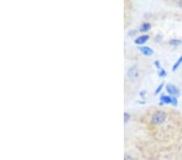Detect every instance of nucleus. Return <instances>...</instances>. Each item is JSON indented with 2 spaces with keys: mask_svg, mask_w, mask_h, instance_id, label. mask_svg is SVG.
Wrapping results in <instances>:
<instances>
[{
  "mask_svg": "<svg viewBox=\"0 0 182 160\" xmlns=\"http://www.w3.org/2000/svg\"><path fill=\"white\" fill-rule=\"evenodd\" d=\"M167 118V114L165 112L158 110L154 112L151 116V122L155 125H160L165 122Z\"/></svg>",
  "mask_w": 182,
  "mask_h": 160,
  "instance_id": "nucleus-1",
  "label": "nucleus"
},
{
  "mask_svg": "<svg viewBox=\"0 0 182 160\" xmlns=\"http://www.w3.org/2000/svg\"><path fill=\"white\" fill-rule=\"evenodd\" d=\"M166 91L172 96H178L179 95V90L176 88L173 84H168L166 85Z\"/></svg>",
  "mask_w": 182,
  "mask_h": 160,
  "instance_id": "nucleus-2",
  "label": "nucleus"
},
{
  "mask_svg": "<svg viewBox=\"0 0 182 160\" xmlns=\"http://www.w3.org/2000/svg\"><path fill=\"white\" fill-rule=\"evenodd\" d=\"M127 76L129 78H135L138 76V72L137 70V68H136L135 66H134L131 68L129 69V70L127 71Z\"/></svg>",
  "mask_w": 182,
  "mask_h": 160,
  "instance_id": "nucleus-3",
  "label": "nucleus"
},
{
  "mask_svg": "<svg viewBox=\"0 0 182 160\" xmlns=\"http://www.w3.org/2000/svg\"><path fill=\"white\" fill-rule=\"evenodd\" d=\"M149 40V36L148 35H142V36H138V38H136L134 40V43L136 45H143L144 43L147 42Z\"/></svg>",
  "mask_w": 182,
  "mask_h": 160,
  "instance_id": "nucleus-4",
  "label": "nucleus"
},
{
  "mask_svg": "<svg viewBox=\"0 0 182 160\" xmlns=\"http://www.w3.org/2000/svg\"><path fill=\"white\" fill-rule=\"evenodd\" d=\"M160 102H159V105L162 106L164 103H172V96H165V95H162L160 96Z\"/></svg>",
  "mask_w": 182,
  "mask_h": 160,
  "instance_id": "nucleus-5",
  "label": "nucleus"
},
{
  "mask_svg": "<svg viewBox=\"0 0 182 160\" xmlns=\"http://www.w3.org/2000/svg\"><path fill=\"white\" fill-rule=\"evenodd\" d=\"M140 51L143 53V54L146 55V56H151V55L153 54L154 50L152 49H151L150 47L148 46H142L139 48Z\"/></svg>",
  "mask_w": 182,
  "mask_h": 160,
  "instance_id": "nucleus-6",
  "label": "nucleus"
},
{
  "mask_svg": "<svg viewBox=\"0 0 182 160\" xmlns=\"http://www.w3.org/2000/svg\"><path fill=\"white\" fill-rule=\"evenodd\" d=\"M151 28V25L149 23H144L141 25L140 29H139V31L142 32H146L149 31Z\"/></svg>",
  "mask_w": 182,
  "mask_h": 160,
  "instance_id": "nucleus-7",
  "label": "nucleus"
},
{
  "mask_svg": "<svg viewBox=\"0 0 182 160\" xmlns=\"http://www.w3.org/2000/svg\"><path fill=\"white\" fill-rule=\"evenodd\" d=\"M182 63V55L180 57L177 59V61L175 62V64L173 65V66H172V71H176V70L178 69V67L180 66V65Z\"/></svg>",
  "mask_w": 182,
  "mask_h": 160,
  "instance_id": "nucleus-8",
  "label": "nucleus"
},
{
  "mask_svg": "<svg viewBox=\"0 0 182 160\" xmlns=\"http://www.w3.org/2000/svg\"><path fill=\"white\" fill-rule=\"evenodd\" d=\"M169 44L171 45H173V46H178L179 45L181 44V41L178 40V39H172L169 41Z\"/></svg>",
  "mask_w": 182,
  "mask_h": 160,
  "instance_id": "nucleus-9",
  "label": "nucleus"
},
{
  "mask_svg": "<svg viewBox=\"0 0 182 160\" xmlns=\"http://www.w3.org/2000/svg\"><path fill=\"white\" fill-rule=\"evenodd\" d=\"M158 75H159V77L164 78L167 75L166 70H164V69H163V68H162V69L159 70V71H158Z\"/></svg>",
  "mask_w": 182,
  "mask_h": 160,
  "instance_id": "nucleus-10",
  "label": "nucleus"
},
{
  "mask_svg": "<svg viewBox=\"0 0 182 160\" xmlns=\"http://www.w3.org/2000/svg\"><path fill=\"white\" fill-rule=\"evenodd\" d=\"M130 119V115L129 112H124V123L125 124H126L128 122H129V120Z\"/></svg>",
  "mask_w": 182,
  "mask_h": 160,
  "instance_id": "nucleus-11",
  "label": "nucleus"
},
{
  "mask_svg": "<svg viewBox=\"0 0 182 160\" xmlns=\"http://www.w3.org/2000/svg\"><path fill=\"white\" fill-rule=\"evenodd\" d=\"M163 87H164V83H160L158 87H157V88L156 89V91H155V94L156 95H157V94H159L160 91H161V90L163 89Z\"/></svg>",
  "mask_w": 182,
  "mask_h": 160,
  "instance_id": "nucleus-12",
  "label": "nucleus"
},
{
  "mask_svg": "<svg viewBox=\"0 0 182 160\" xmlns=\"http://www.w3.org/2000/svg\"><path fill=\"white\" fill-rule=\"evenodd\" d=\"M154 64H155V66H156V68H158L159 70L162 69V68H161V65H160V62H159V61H158V60H156V61H155V62H154Z\"/></svg>",
  "mask_w": 182,
  "mask_h": 160,
  "instance_id": "nucleus-13",
  "label": "nucleus"
},
{
  "mask_svg": "<svg viewBox=\"0 0 182 160\" xmlns=\"http://www.w3.org/2000/svg\"><path fill=\"white\" fill-rule=\"evenodd\" d=\"M139 96L142 99H145L146 96H147V92H146V91H141L140 92H139Z\"/></svg>",
  "mask_w": 182,
  "mask_h": 160,
  "instance_id": "nucleus-14",
  "label": "nucleus"
},
{
  "mask_svg": "<svg viewBox=\"0 0 182 160\" xmlns=\"http://www.w3.org/2000/svg\"><path fill=\"white\" fill-rule=\"evenodd\" d=\"M125 160H134V158L131 156H130V155H125Z\"/></svg>",
  "mask_w": 182,
  "mask_h": 160,
  "instance_id": "nucleus-15",
  "label": "nucleus"
},
{
  "mask_svg": "<svg viewBox=\"0 0 182 160\" xmlns=\"http://www.w3.org/2000/svg\"><path fill=\"white\" fill-rule=\"evenodd\" d=\"M179 6L182 8V1H180V2H179Z\"/></svg>",
  "mask_w": 182,
  "mask_h": 160,
  "instance_id": "nucleus-16",
  "label": "nucleus"
}]
</instances>
